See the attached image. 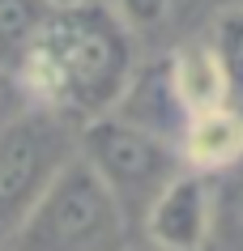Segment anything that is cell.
I'll use <instances>...</instances> for the list:
<instances>
[{"label": "cell", "mask_w": 243, "mask_h": 251, "mask_svg": "<svg viewBox=\"0 0 243 251\" xmlns=\"http://www.w3.org/2000/svg\"><path fill=\"white\" fill-rule=\"evenodd\" d=\"M209 251H243V166L214 179V230Z\"/></svg>", "instance_id": "cell-9"}, {"label": "cell", "mask_w": 243, "mask_h": 251, "mask_svg": "<svg viewBox=\"0 0 243 251\" xmlns=\"http://www.w3.org/2000/svg\"><path fill=\"white\" fill-rule=\"evenodd\" d=\"M133 222L124 217L98 175L73 153L43 187V196L30 204L9 251H128L133 247Z\"/></svg>", "instance_id": "cell-2"}, {"label": "cell", "mask_w": 243, "mask_h": 251, "mask_svg": "<svg viewBox=\"0 0 243 251\" xmlns=\"http://www.w3.org/2000/svg\"><path fill=\"white\" fill-rule=\"evenodd\" d=\"M133 73L128 26L107 4L90 0L77 9H52L17 73V90L34 98V111L81 128L120 106Z\"/></svg>", "instance_id": "cell-1"}, {"label": "cell", "mask_w": 243, "mask_h": 251, "mask_svg": "<svg viewBox=\"0 0 243 251\" xmlns=\"http://www.w3.org/2000/svg\"><path fill=\"white\" fill-rule=\"evenodd\" d=\"M128 251H136V247H128ZM145 251H154V247H145Z\"/></svg>", "instance_id": "cell-14"}, {"label": "cell", "mask_w": 243, "mask_h": 251, "mask_svg": "<svg viewBox=\"0 0 243 251\" xmlns=\"http://www.w3.org/2000/svg\"><path fill=\"white\" fill-rule=\"evenodd\" d=\"M209 230H214V179L179 171L149 204L136 234H145V247L154 251H209Z\"/></svg>", "instance_id": "cell-5"}, {"label": "cell", "mask_w": 243, "mask_h": 251, "mask_svg": "<svg viewBox=\"0 0 243 251\" xmlns=\"http://www.w3.org/2000/svg\"><path fill=\"white\" fill-rule=\"evenodd\" d=\"M162 81H166V94H171L179 119L201 115V111H214V106L230 102L226 73H222L214 47H209L205 39L179 43L175 51H171V60L162 64Z\"/></svg>", "instance_id": "cell-7"}, {"label": "cell", "mask_w": 243, "mask_h": 251, "mask_svg": "<svg viewBox=\"0 0 243 251\" xmlns=\"http://www.w3.org/2000/svg\"><path fill=\"white\" fill-rule=\"evenodd\" d=\"M209 47H214L217 64L226 73V85H230V98H243V4H230L222 9L214 22V34H209Z\"/></svg>", "instance_id": "cell-10"}, {"label": "cell", "mask_w": 243, "mask_h": 251, "mask_svg": "<svg viewBox=\"0 0 243 251\" xmlns=\"http://www.w3.org/2000/svg\"><path fill=\"white\" fill-rule=\"evenodd\" d=\"M107 9L120 17L124 26H128V34H133V30L162 26L166 13H171V0H107Z\"/></svg>", "instance_id": "cell-11"}, {"label": "cell", "mask_w": 243, "mask_h": 251, "mask_svg": "<svg viewBox=\"0 0 243 251\" xmlns=\"http://www.w3.org/2000/svg\"><path fill=\"white\" fill-rule=\"evenodd\" d=\"M47 17H52L47 0H0V73L4 77L17 81Z\"/></svg>", "instance_id": "cell-8"}, {"label": "cell", "mask_w": 243, "mask_h": 251, "mask_svg": "<svg viewBox=\"0 0 243 251\" xmlns=\"http://www.w3.org/2000/svg\"><path fill=\"white\" fill-rule=\"evenodd\" d=\"M52 9H77V4H90V0H47Z\"/></svg>", "instance_id": "cell-13"}, {"label": "cell", "mask_w": 243, "mask_h": 251, "mask_svg": "<svg viewBox=\"0 0 243 251\" xmlns=\"http://www.w3.org/2000/svg\"><path fill=\"white\" fill-rule=\"evenodd\" d=\"M77 158L98 175V183L107 187L124 217L141 230V217L149 204L162 196V187L184 171V158L171 136L141 128L133 119H124L120 111L90 119L77 128Z\"/></svg>", "instance_id": "cell-3"}, {"label": "cell", "mask_w": 243, "mask_h": 251, "mask_svg": "<svg viewBox=\"0 0 243 251\" xmlns=\"http://www.w3.org/2000/svg\"><path fill=\"white\" fill-rule=\"evenodd\" d=\"M13 90H17V81L0 73V124H4V119H13V111H9V94H13Z\"/></svg>", "instance_id": "cell-12"}, {"label": "cell", "mask_w": 243, "mask_h": 251, "mask_svg": "<svg viewBox=\"0 0 243 251\" xmlns=\"http://www.w3.org/2000/svg\"><path fill=\"white\" fill-rule=\"evenodd\" d=\"M0 251H9V247H0Z\"/></svg>", "instance_id": "cell-15"}, {"label": "cell", "mask_w": 243, "mask_h": 251, "mask_svg": "<svg viewBox=\"0 0 243 251\" xmlns=\"http://www.w3.org/2000/svg\"><path fill=\"white\" fill-rule=\"evenodd\" d=\"M175 149L184 158V171H196L205 179L243 166V111L235 102L188 115L175 132Z\"/></svg>", "instance_id": "cell-6"}, {"label": "cell", "mask_w": 243, "mask_h": 251, "mask_svg": "<svg viewBox=\"0 0 243 251\" xmlns=\"http://www.w3.org/2000/svg\"><path fill=\"white\" fill-rule=\"evenodd\" d=\"M77 153V128L47 111H17L0 124V247L13 238L30 204L43 196V187L55 171Z\"/></svg>", "instance_id": "cell-4"}]
</instances>
